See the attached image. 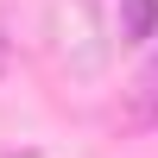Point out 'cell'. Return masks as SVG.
<instances>
[{
    "label": "cell",
    "instance_id": "obj_2",
    "mask_svg": "<svg viewBox=\"0 0 158 158\" xmlns=\"http://www.w3.org/2000/svg\"><path fill=\"white\" fill-rule=\"evenodd\" d=\"M158 32V0H114V38L120 44H146Z\"/></svg>",
    "mask_w": 158,
    "mask_h": 158
},
{
    "label": "cell",
    "instance_id": "obj_3",
    "mask_svg": "<svg viewBox=\"0 0 158 158\" xmlns=\"http://www.w3.org/2000/svg\"><path fill=\"white\" fill-rule=\"evenodd\" d=\"M6 63H13V25H6V13H0V76H6Z\"/></svg>",
    "mask_w": 158,
    "mask_h": 158
},
{
    "label": "cell",
    "instance_id": "obj_1",
    "mask_svg": "<svg viewBox=\"0 0 158 158\" xmlns=\"http://www.w3.org/2000/svg\"><path fill=\"white\" fill-rule=\"evenodd\" d=\"M152 38H158V32H152ZM120 127H127V133H146V127H158V51L146 57V70H139V76H133V89H127Z\"/></svg>",
    "mask_w": 158,
    "mask_h": 158
}]
</instances>
